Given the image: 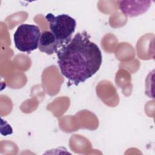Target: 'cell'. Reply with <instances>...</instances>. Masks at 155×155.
<instances>
[{"instance_id":"1","label":"cell","mask_w":155,"mask_h":155,"mask_svg":"<svg viewBox=\"0 0 155 155\" xmlns=\"http://www.w3.org/2000/svg\"><path fill=\"white\" fill-rule=\"evenodd\" d=\"M90 39L86 31L78 32L56 52L61 74L70 84L78 86L93 76L101 67V51Z\"/></svg>"},{"instance_id":"2","label":"cell","mask_w":155,"mask_h":155,"mask_svg":"<svg viewBox=\"0 0 155 155\" xmlns=\"http://www.w3.org/2000/svg\"><path fill=\"white\" fill-rule=\"evenodd\" d=\"M45 19L49 23L50 31L58 41L60 47L70 41L76 27V21L74 18L66 14L55 16L52 13H48Z\"/></svg>"},{"instance_id":"3","label":"cell","mask_w":155,"mask_h":155,"mask_svg":"<svg viewBox=\"0 0 155 155\" xmlns=\"http://www.w3.org/2000/svg\"><path fill=\"white\" fill-rule=\"evenodd\" d=\"M41 35L38 26L27 24H21L13 35L15 45L20 51L30 53L38 48Z\"/></svg>"},{"instance_id":"4","label":"cell","mask_w":155,"mask_h":155,"mask_svg":"<svg viewBox=\"0 0 155 155\" xmlns=\"http://www.w3.org/2000/svg\"><path fill=\"white\" fill-rule=\"evenodd\" d=\"M120 11L127 16L132 18L145 13L150 7L151 1H120L117 2Z\"/></svg>"},{"instance_id":"5","label":"cell","mask_w":155,"mask_h":155,"mask_svg":"<svg viewBox=\"0 0 155 155\" xmlns=\"http://www.w3.org/2000/svg\"><path fill=\"white\" fill-rule=\"evenodd\" d=\"M59 48L58 41L51 31H43L41 33L38 44V48L41 52L51 55L56 53Z\"/></svg>"}]
</instances>
